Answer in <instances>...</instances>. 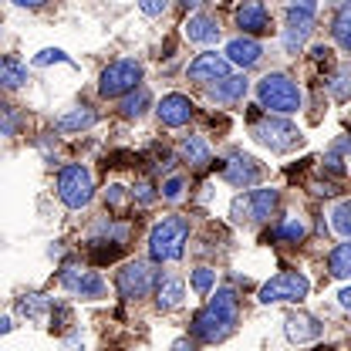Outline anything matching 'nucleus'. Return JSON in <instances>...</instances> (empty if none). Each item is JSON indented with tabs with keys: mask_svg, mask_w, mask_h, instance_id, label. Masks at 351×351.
<instances>
[{
	"mask_svg": "<svg viewBox=\"0 0 351 351\" xmlns=\"http://www.w3.org/2000/svg\"><path fill=\"white\" fill-rule=\"evenodd\" d=\"M237 321H240V301H237V291L223 287V291H217V298L193 317V335H196L199 341L217 345V341H223V338L233 331Z\"/></svg>",
	"mask_w": 351,
	"mask_h": 351,
	"instance_id": "f257e3e1",
	"label": "nucleus"
},
{
	"mask_svg": "<svg viewBox=\"0 0 351 351\" xmlns=\"http://www.w3.org/2000/svg\"><path fill=\"white\" fill-rule=\"evenodd\" d=\"M257 98H261L263 108H270L277 119H280V115H294V112L301 108V101H304L301 85H298L294 78L280 75V71L263 75L261 85H257Z\"/></svg>",
	"mask_w": 351,
	"mask_h": 351,
	"instance_id": "f03ea898",
	"label": "nucleus"
},
{
	"mask_svg": "<svg viewBox=\"0 0 351 351\" xmlns=\"http://www.w3.org/2000/svg\"><path fill=\"white\" fill-rule=\"evenodd\" d=\"M186 240H189V223L182 217L159 219L152 226V233H149V257L156 263L179 261L182 250H186Z\"/></svg>",
	"mask_w": 351,
	"mask_h": 351,
	"instance_id": "7ed1b4c3",
	"label": "nucleus"
},
{
	"mask_svg": "<svg viewBox=\"0 0 351 351\" xmlns=\"http://www.w3.org/2000/svg\"><path fill=\"white\" fill-rule=\"evenodd\" d=\"M91 196H95V182L85 166H64L58 173V199L68 210H85Z\"/></svg>",
	"mask_w": 351,
	"mask_h": 351,
	"instance_id": "20e7f679",
	"label": "nucleus"
},
{
	"mask_svg": "<svg viewBox=\"0 0 351 351\" xmlns=\"http://www.w3.org/2000/svg\"><path fill=\"white\" fill-rule=\"evenodd\" d=\"M311 291V280L298 270H284L277 277H270L267 284L261 287V304H280V301H291V304H301Z\"/></svg>",
	"mask_w": 351,
	"mask_h": 351,
	"instance_id": "39448f33",
	"label": "nucleus"
},
{
	"mask_svg": "<svg viewBox=\"0 0 351 351\" xmlns=\"http://www.w3.org/2000/svg\"><path fill=\"white\" fill-rule=\"evenodd\" d=\"M138 82H142V64H138V61H132V58H122V61H112V64L101 71V78H98V91H101L105 98H119V95L135 91Z\"/></svg>",
	"mask_w": 351,
	"mask_h": 351,
	"instance_id": "423d86ee",
	"label": "nucleus"
},
{
	"mask_svg": "<svg viewBox=\"0 0 351 351\" xmlns=\"http://www.w3.org/2000/svg\"><path fill=\"white\" fill-rule=\"evenodd\" d=\"M277 210V193L274 189H250L247 196H237L230 206V217L237 223H263Z\"/></svg>",
	"mask_w": 351,
	"mask_h": 351,
	"instance_id": "0eeeda50",
	"label": "nucleus"
},
{
	"mask_svg": "<svg viewBox=\"0 0 351 351\" xmlns=\"http://www.w3.org/2000/svg\"><path fill=\"white\" fill-rule=\"evenodd\" d=\"M254 138L267 145L270 152H287V149H294L298 142H301V132L294 129L287 119H261L257 125H254Z\"/></svg>",
	"mask_w": 351,
	"mask_h": 351,
	"instance_id": "6e6552de",
	"label": "nucleus"
},
{
	"mask_svg": "<svg viewBox=\"0 0 351 351\" xmlns=\"http://www.w3.org/2000/svg\"><path fill=\"white\" fill-rule=\"evenodd\" d=\"M115 287H119V294H122V298H129V301L145 298V294L152 291V270H149V263L129 261L122 270H119Z\"/></svg>",
	"mask_w": 351,
	"mask_h": 351,
	"instance_id": "1a4fd4ad",
	"label": "nucleus"
},
{
	"mask_svg": "<svg viewBox=\"0 0 351 351\" xmlns=\"http://www.w3.org/2000/svg\"><path fill=\"white\" fill-rule=\"evenodd\" d=\"M61 284H64L71 294H78V298H91V301L105 294V280H101L95 270L75 267V263H64V270H61Z\"/></svg>",
	"mask_w": 351,
	"mask_h": 351,
	"instance_id": "9d476101",
	"label": "nucleus"
},
{
	"mask_svg": "<svg viewBox=\"0 0 351 351\" xmlns=\"http://www.w3.org/2000/svg\"><path fill=\"white\" fill-rule=\"evenodd\" d=\"M223 179H226L230 186H237V189L257 186V182H261V166H257V159H250V156H243V152H233L230 162L223 166Z\"/></svg>",
	"mask_w": 351,
	"mask_h": 351,
	"instance_id": "9b49d317",
	"label": "nucleus"
},
{
	"mask_svg": "<svg viewBox=\"0 0 351 351\" xmlns=\"http://www.w3.org/2000/svg\"><path fill=\"white\" fill-rule=\"evenodd\" d=\"M189 82H199V85H210V82H223L226 75H230V64H226V58L217 54V51H206V54H199L193 64H189Z\"/></svg>",
	"mask_w": 351,
	"mask_h": 351,
	"instance_id": "f8f14e48",
	"label": "nucleus"
},
{
	"mask_svg": "<svg viewBox=\"0 0 351 351\" xmlns=\"http://www.w3.org/2000/svg\"><path fill=\"white\" fill-rule=\"evenodd\" d=\"M159 122L162 125H169V129H179V125H186L189 119H193V101L186 98V95H179V91H173V95H166L162 101H159Z\"/></svg>",
	"mask_w": 351,
	"mask_h": 351,
	"instance_id": "ddd939ff",
	"label": "nucleus"
},
{
	"mask_svg": "<svg viewBox=\"0 0 351 351\" xmlns=\"http://www.w3.org/2000/svg\"><path fill=\"white\" fill-rule=\"evenodd\" d=\"M247 91H250L247 75H226L223 82H217V85L210 88V98H213L217 105H233V101H243Z\"/></svg>",
	"mask_w": 351,
	"mask_h": 351,
	"instance_id": "4468645a",
	"label": "nucleus"
},
{
	"mask_svg": "<svg viewBox=\"0 0 351 351\" xmlns=\"http://www.w3.org/2000/svg\"><path fill=\"white\" fill-rule=\"evenodd\" d=\"M263 58V47L254 38H233L226 44V64H240V68H254Z\"/></svg>",
	"mask_w": 351,
	"mask_h": 351,
	"instance_id": "2eb2a0df",
	"label": "nucleus"
},
{
	"mask_svg": "<svg viewBox=\"0 0 351 351\" xmlns=\"http://www.w3.org/2000/svg\"><path fill=\"white\" fill-rule=\"evenodd\" d=\"M237 24L247 34H263V31H270V10L263 3H257V0H250V3H243L237 10Z\"/></svg>",
	"mask_w": 351,
	"mask_h": 351,
	"instance_id": "dca6fc26",
	"label": "nucleus"
},
{
	"mask_svg": "<svg viewBox=\"0 0 351 351\" xmlns=\"http://www.w3.org/2000/svg\"><path fill=\"white\" fill-rule=\"evenodd\" d=\"M182 298H186V284L179 277H173V274H166L159 280V287H156V307L159 311H176L182 304Z\"/></svg>",
	"mask_w": 351,
	"mask_h": 351,
	"instance_id": "f3484780",
	"label": "nucleus"
},
{
	"mask_svg": "<svg viewBox=\"0 0 351 351\" xmlns=\"http://www.w3.org/2000/svg\"><path fill=\"white\" fill-rule=\"evenodd\" d=\"M321 324L311 317V314H291L287 317V338L298 341V345H307V341H317L321 338Z\"/></svg>",
	"mask_w": 351,
	"mask_h": 351,
	"instance_id": "a211bd4d",
	"label": "nucleus"
},
{
	"mask_svg": "<svg viewBox=\"0 0 351 351\" xmlns=\"http://www.w3.org/2000/svg\"><path fill=\"white\" fill-rule=\"evenodd\" d=\"M186 38L196 41V44H217L219 41V24L213 17L199 14V17H193V21L186 24Z\"/></svg>",
	"mask_w": 351,
	"mask_h": 351,
	"instance_id": "6ab92c4d",
	"label": "nucleus"
},
{
	"mask_svg": "<svg viewBox=\"0 0 351 351\" xmlns=\"http://www.w3.org/2000/svg\"><path fill=\"white\" fill-rule=\"evenodd\" d=\"M182 156H186V162L196 166V169H203V166L213 162V152H210L206 138H199V135H189V138L182 142Z\"/></svg>",
	"mask_w": 351,
	"mask_h": 351,
	"instance_id": "aec40b11",
	"label": "nucleus"
},
{
	"mask_svg": "<svg viewBox=\"0 0 351 351\" xmlns=\"http://www.w3.org/2000/svg\"><path fill=\"white\" fill-rule=\"evenodd\" d=\"M95 122H98V115H95L88 105H82V108H75V112L61 115L54 125H58V132H85V129H91Z\"/></svg>",
	"mask_w": 351,
	"mask_h": 351,
	"instance_id": "412c9836",
	"label": "nucleus"
},
{
	"mask_svg": "<svg viewBox=\"0 0 351 351\" xmlns=\"http://www.w3.org/2000/svg\"><path fill=\"white\" fill-rule=\"evenodd\" d=\"M27 82V68L17 61V58H0V88L14 91Z\"/></svg>",
	"mask_w": 351,
	"mask_h": 351,
	"instance_id": "4be33fe9",
	"label": "nucleus"
},
{
	"mask_svg": "<svg viewBox=\"0 0 351 351\" xmlns=\"http://www.w3.org/2000/svg\"><path fill=\"white\" fill-rule=\"evenodd\" d=\"M311 27H314V21H298V17H291V24H287V31H284V47L294 54V51H301L304 41L311 38Z\"/></svg>",
	"mask_w": 351,
	"mask_h": 351,
	"instance_id": "5701e85b",
	"label": "nucleus"
},
{
	"mask_svg": "<svg viewBox=\"0 0 351 351\" xmlns=\"http://www.w3.org/2000/svg\"><path fill=\"white\" fill-rule=\"evenodd\" d=\"M122 115L125 119H142L145 115V108H149V91L145 88H135V91H129V98H122Z\"/></svg>",
	"mask_w": 351,
	"mask_h": 351,
	"instance_id": "b1692460",
	"label": "nucleus"
},
{
	"mask_svg": "<svg viewBox=\"0 0 351 351\" xmlns=\"http://www.w3.org/2000/svg\"><path fill=\"white\" fill-rule=\"evenodd\" d=\"M335 41L341 47H351V3H341L338 14H335Z\"/></svg>",
	"mask_w": 351,
	"mask_h": 351,
	"instance_id": "393cba45",
	"label": "nucleus"
},
{
	"mask_svg": "<svg viewBox=\"0 0 351 351\" xmlns=\"http://www.w3.org/2000/svg\"><path fill=\"white\" fill-rule=\"evenodd\" d=\"M328 263H331V274H335L338 280H345V277H348V270H351V247L348 243H338V247L331 250Z\"/></svg>",
	"mask_w": 351,
	"mask_h": 351,
	"instance_id": "a878e982",
	"label": "nucleus"
},
{
	"mask_svg": "<svg viewBox=\"0 0 351 351\" xmlns=\"http://www.w3.org/2000/svg\"><path fill=\"white\" fill-rule=\"evenodd\" d=\"M189 280H193V291H196V294H210L213 284H217V270H213V267H196Z\"/></svg>",
	"mask_w": 351,
	"mask_h": 351,
	"instance_id": "bb28decb",
	"label": "nucleus"
},
{
	"mask_svg": "<svg viewBox=\"0 0 351 351\" xmlns=\"http://www.w3.org/2000/svg\"><path fill=\"white\" fill-rule=\"evenodd\" d=\"M277 237H280V240H291V243H298V240H304V237H307V223L301 217L284 219V226L277 230Z\"/></svg>",
	"mask_w": 351,
	"mask_h": 351,
	"instance_id": "cd10ccee",
	"label": "nucleus"
},
{
	"mask_svg": "<svg viewBox=\"0 0 351 351\" xmlns=\"http://www.w3.org/2000/svg\"><path fill=\"white\" fill-rule=\"evenodd\" d=\"M348 213H351V206L341 199L338 206H335V213H331V226H335V233L341 237V240H348L351 237V219H348Z\"/></svg>",
	"mask_w": 351,
	"mask_h": 351,
	"instance_id": "c85d7f7f",
	"label": "nucleus"
},
{
	"mask_svg": "<svg viewBox=\"0 0 351 351\" xmlns=\"http://www.w3.org/2000/svg\"><path fill=\"white\" fill-rule=\"evenodd\" d=\"M17 307H21V314H27V317H41L44 311L51 307V301H47V298H41V294H31V298H24Z\"/></svg>",
	"mask_w": 351,
	"mask_h": 351,
	"instance_id": "c756f323",
	"label": "nucleus"
},
{
	"mask_svg": "<svg viewBox=\"0 0 351 351\" xmlns=\"http://www.w3.org/2000/svg\"><path fill=\"white\" fill-rule=\"evenodd\" d=\"M314 14H317L314 3H291L287 7V17H298V21H314Z\"/></svg>",
	"mask_w": 351,
	"mask_h": 351,
	"instance_id": "7c9ffc66",
	"label": "nucleus"
},
{
	"mask_svg": "<svg viewBox=\"0 0 351 351\" xmlns=\"http://www.w3.org/2000/svg\"><path fill=\"white\" fill-rule=\"evenodd\" d=\"M51 61H64V64H68L71 58H68L64 51H58V47H47V51H41V54L34 58V64H38V68H41V64H51Z\"/></svg>",
	"mask_w": 351,
	"mask_h": 351,
	"instance_id": "2f4dec72",
	"label": "nucleus"
},
{
	"mask_svg": "<svg viewBox=\"0 0 351 351\" xmlns=\"http://www.w3.org/2000/svg\"><path fill=\"white\" fill-rule=\"evenodd\" d=\"M182 189H186V182H182L179 176H173V179H166V182H162V196H166V199H179V196H182Z\"/></svg>",
	"mask_w": 351,
	"mask_h": 351,
	"instance_id": "473e14b6",
	"label": "nucleus"
},
{
	"mask_svg": "<svg viewBox=\"0 0 351 351\" xmlns=\"http://www.w3.org/2000/svg\"><path fill=\"white\" fill-rule=\"evenodd\" d=\"M331 91H335V98H338V101H345V95H348V71H345V68L335 75V85H331Z\"/></svg>",
	"mask_w": 351,
	"mask_h": 351,
	"instance_id": "72a5a7b5",
	"label": "nucleus"
},
{
	"mask_svg": "<svg viewBox=\"0 0 351 351\" xmlns=\"http://www.w3.org/2000/svg\"><path fill=\"white\" fill-rule=\"evenodd\" d=\"M132 196H135L138 203H152V199H156V193H152V186H149V182H138V186L132 189Z\"/></svg>",
	"mask_w": 351,
	"mask_h": 351,
	"instance_id": "f704fd0d",
	"label": "nucleus"
},
{
	"mask_svg": "<svg viewBox=\"0 0 351 351\" xmlns=\"http://www.w3.org/2000/svg\"><path fill=\"white\" fill-rule=\"evenodd\" d=\"M105 199H108L112 206H122V203H125V189H122V186H108V189H105Z\"/></svg>",
	"mask_w": 351,
	"mask_h": 351,
	"instance_id": "c9c22d12",
	"label": "nucleus"
},
{
	"mask_svg": "<svg viewBox=\"0 0 351 351\" xmlns=\"http://www.w3.org/2000/svg\"><path fill=\"white\" fill-rule=\"evenodd\" d=\"M173 351H196V341H189V338H179L173 345Z\"/></svg>",
	"mask_w": 351,
	"mask_h": 351,
	"instance_id": "e433bc0d",
	"label": "nucleus"
},
{
	"mask_svg": "<svg viewBox=\"0 0 351 351\" xmlns=\"http://www.w3.org/2000/svg\"><path fill=\"white\" fill-rule=\"evenodd\" d=\"M142 10H145V14H162L166 3H142Z\"/></svg>",
	"mask_w": 351,
	"mask_h": 351,
	"instance_id": "4c0bfd02",
	"label": "nucleus"
},
{
	"mask_svg": "<svg viewBox=\"0 0 351 351\" xmlns=\"http://www.w3.org/2000/svg\"><path fill=\"white\" fill-rule=\"evenodd\" d=\"M338 301H341V307H351V291H348V287L338 294Z\"/></svg>",
	"mask_w": 351,
	"mask_h": 351,
	"instance_id": "58836bf2",
	"label": "nucleus"
},
{
	"mask_svg": "<svg viewBox=\"0 0 351 351\" xmlns=\"http://www.w3.org/2000/svg\"><path fill=\"white\" fill-rule=\"evenodd\" d=\"M10 328H14V324H10V317H3V314H0V335H7Z\"/></svg>",
	"mask_w": 351,
	"mask_h": 351,
	"instance_id": "ea45409f",
	"label": "nucleus"
}]
</instances>
